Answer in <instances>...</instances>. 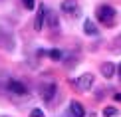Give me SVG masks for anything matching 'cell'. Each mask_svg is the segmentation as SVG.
Masks as SVG:
<instances>
[{
  "instance_id": "6da1fadb",
  "label": "cell",
  "mask_w": 121,
  "mask_h": 117,
  "mask_svg": "<svg viewBox=\"0 0 121 117\" xmlns=\"http://www.w3.org/2000/svg\"><path fill=\"white\" fill-rule=\"evenodd\" d=\"M95 16H97V20L103 24V26L111 28L115 24V8L109 6V4H101V6H97V10H95Z\"/></svg>"
},
{
  "instance_id": "7a4b0ae2",
  "label": "cell",
  "mask_w": 121,
  "mask_h": 117,
  "mask_svg": "<svg viewBox=\"0 0 121 117\" xmlns=\"http://www.w3.org/2000/svg\"><path fill=\"white\" fill-rule=\"evenodd\" d=\"M72 85L75 87V91H79V93L89 91V89H91V85H93V74H82L79 78H75L72 81Z\"/></svg>"
},
{
  "instance_id": "3957f363",
  "label": "cell",
  "mask_w": 121,
  "mask_h": 117,
  "mask_svg": "<svg viewBox=\"0 0 121 117\" xmlns=\"http://www.w3.org/2000/svg\"><path fill=\"white\" fill-rule=\"evenodd\" d=\"M62 12L68 18H79V14H82L79 0H64L62 2Z\"/></svg>"
},
{
  "instance_id": "277c9868",
  "label": "cell",
  "mask_w": 121,
  "mask_h": 117,
  "mask_svg": "<svg viewBox=\"0 0 121 117\" xmlns=\"http://www.w3.org/2000/svg\"><path fill=\"white\" fill-rule=\"evenodd\" d=\"M6 87H8V91L12 95H18V97H26L28 95V87L22 83V81H18V79H8Z\"/></svg>"
},
{
  "instance_id": "5b68a950",
  "label": "cell",
  "mask_w": 121,
  "mask_h": 117,
  "mask_svg": "<svg viewBox=\"0 0 121 117\" xmlns=\"http://www.w3.org/2000/svg\"><path fill=\"white\" fill-rule=\"evenodd\" d=\"M40 95H42V99L50 103V101L54 99V95H56V83L54 81H44L42 85H40Z\"/></svg>"
},
{
  "instance_id": "8992f818",
  "label": "cell",
  "mask_w": 121,
  "mask_h": 117,
  "mask_svg": "<svg viewBox=\"0 0 121 117\" xmlns=\"http://www.w3.org/2000/svg\"><path fill=\"white\" fill-rule=\"evenodd\" d=\"M44 22H46V6L40 4L38 6V16H36V20H34V28L40 32V30L44 28Z\"/></svg>"
},
{
  "instance_id": "52a82bcc",
  "label": "cell",
  "mask_w": 121,
  "mask_h": 117,
  "mask_svg": "<svg viewBox=\"0 0 121 117\" xmlns=\"http://www.w3.org/2000/svg\"><path fill=\"white\" fill-rule=\"evenodd\" d=\"M85 115V109L79 101H72L69 103V117H83Z\"/></svg>"
},
{
  "instance_id": "ba28073f",
  "label": "cell",
  "mask_w": 121,
  "mask_h": 117,
  "mask_svg": "<svg viewBox=\"0 0 121 117\" xmlns=\"http://www.w3.org/2000/svg\"><path fill=\"white\" fill-rule=\"evenodd\" d=\"M83 32L87 34V36H97L99 34V30H97V26H95V22L93 20H83Z\"/></svg>"
},
{
  "instance_id": "9c48e42d",
  "label": "cell",
  "mask_w": 121,
  "mask_h": 117,
  "mask_svg": "<svg viewBox=\"0 0 121 117\" xmlns=\"http://www.w3.org/2000/svg\"><path fill=\"white\" fill-rule=\"evenodd\" d=\"M101 74L105 75V78H111V75L115 74V65H113L111 62H105V64H101Z\"/></svg>"
},
{
  "instance_id": "30bf717a",
  "label": "cell",
  "mask_w": 121,
  "mask_h": 117,
  "mask_svg": "<svg viewBox=\"0 0 121 117\" xmlns=\"http://www.w3.org/2000/svg\"><path fill=\"white\" fill-rule=\"evenodd\" d=\"M46 20H48V24H50V26H52L54 30L58 28V16H56L54 12H50L48 8H46Z\"/></svg>"
},
{
  "instance_id": "8fae6325",
  "label": "cell",
  "mask_w": 121,
  "mask_h": 117,
  "mask_svg": "<svg viewBox=\"0 0 121 117\" xmlns=\"http://www.w3.org/2000/svg\"><path fill=\"white\" fill-rule=\"evenodd\" d=\"M103 117H119V109H115V107H105V109H103Z\"/></svg>"
},
{
  "instance_id": "7c38bea8",
  "label": "cell",
  "mask_w": 121,
  "mask_h": 117,
  "mask_svg": "<svg viewBox=\"0 0 121 117\" xmlns=\"http://www.w3.org/2000/svg\"><path fill=\"white\" fill-rule=\"evenodd\" d=\"M48 56H50L52 60H62V52H60V50H50Z\"/></svg>"
},
{
  "instance_id": "4fadbf2b",
  "label": "cell",
  "mask_w": 121,
  "mask_h": 117,
  "mask_svg": "<svg viewBox=\"0 0 121 117\" xmlns=\"http://www.w3.org/2000/svg\"><path fill=\"white\" fill-rule=\"evenodd\" d=\"M22 4H24V8H28V10H32L34 6H36V0H22Z\"/></svg>"
},
{
  "instance_id": "5bb4252c",
  "label": "cell",
  "mask_w": 121,
  "mask_h": 117,
  "mask_svg": "<svg viewBox=\"0 0 121 117\" xmlns=\"http://www.w3.org/2000/svg\"><path fill=\"white\" fill-rule=\"evenodd\" d=\"M30 117H44V111H42V109H32Z\"/></svg>"
},
{
  "instance_id": "9a60e30c",
  "label": "cell",
  "mask_w": 121,
  "mask_h": 117,
  "mask_svg": "<svg viewBox=\"0 0 121 117\" xmlns=\"http://www.w3.org/2000/svg\"><path fill=\"white\" fill-rule=\"evenodd\" d=\"M113 99H117V101H121V93H115V95H113Z\"/></svg>"
},
{
  "instance_id": "2e32d148",
  "label": "cell",
  "mask_w": 121,
  "mask_h": 117,
  "mask_svg": "<svg viewBox=\"0 0 121 117\" xmlns=\"http://www.w3.org/2000/svg\"><path fill=\"white\" fill-rule=\"evenodd\" d=\"M119 78H121V65H119Z\"/></svg>"
}]
</instances>
